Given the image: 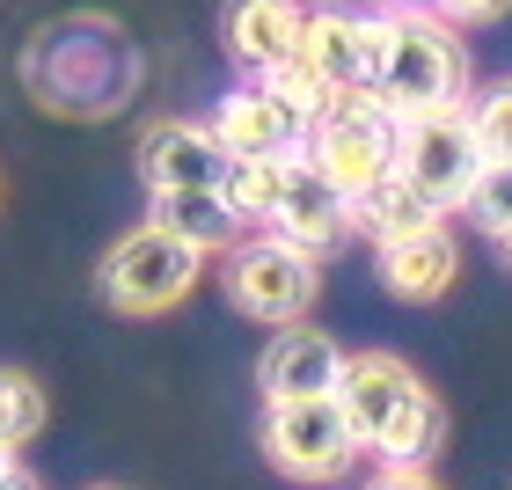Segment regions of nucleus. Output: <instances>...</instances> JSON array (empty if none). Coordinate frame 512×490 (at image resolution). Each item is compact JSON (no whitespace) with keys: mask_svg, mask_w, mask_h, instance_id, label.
<instances>
[{"mask_svg":"<svg viewBox=\"0 0 512 490\" xmlns=\"http://www.w3.org/2000/svg\"><path fill=\"white\" fill-rule=\"evenodd\" d=\"M0 490H44V483H37V476H30V469H22V461H15V469L0 476Z\"/></svg>","mask_w":512,"mask_h":490,"instance_id":"nucleus-23","label":"nucleus"},{"mask_svg":"<svg viewBox=\"0 0 512 490\" xmlns=\"http://www.w3.org/2000/svg\"><path fill=\"white\" fill-rule=\"evenodd\" d=\"M498 249H505V256H512V235H505V242H498Z\"/></svg>","mask_w":512,"mask_h":490,"instance_id":"nucleus-26","label":"nucleus"},{"mask_svg":"<svg viewBox=\"0 0 512 490\" xmlns=\"http://www.w3.org/2000/svg\"><path fill=\"white\" fill-rule=\"evenodd\" d=\"M300 22H308V0H227L220 8V44L242 74H271L300 52Z\"/></svg>","mask_w":512,"mask_h":490,"instance_id":"nucleus-14","label":"nucleus"},{"mask_svg":"<svg viewBox=\"0 0 512 490\" xmlns=\"http://www.w3.org/2000/svg\"><path fill=\"white\" fill-rule=\"evenodd\" d=\"M220 286L235 300V315L264 322V330H293V322H308L315 293H322V256L249 227V235L220 256Z\"/></svg>","mask_w":512,"mask_h":490,"instance_id":"nucleus-4","label":"nucleus"},{"mask_svg":"<svg viewBox=\"0 0 512 490\" xmlns=\"http://www.w3.org/2000/svg\"><path fill=\"white\" fill-rule=\"evenodd\" d=\"M154 227H169L176 242H191L205 264H213V256H227L235 249L249 227L235 220V205H227L220 191H154V213H147Z\"/></svg>","mask_w":512,"mask_h":490,"instance_id":"nucleus-16","label":"nucleus"},{"mask_svg":"<svg viewBox=\"0 0 512 490\" xmlns=\"http://www.w3.org/2000/svg\"><path fill=\"white\" fill-rule=\"evenodd\" d=\"M425 227H447V213H439L403 169H381L366 191H352V235H366L374 249L403 242V235H425Z\"/></svg>","mask_w":512,"mask_h":490,"instance_id":"nucleus-15","label":"nucleus"},{"mask_svg":"<svg viewBox=\"0 0 512 490\" xmlns=\"http://www.w3.org/2000/svg\"><path fill=\"white\" fill-rule=\"evenodd\" d=\"M374 30H381V66H374V96L395 125L410 118H447V110H469L476 96V66H469V44L461 30H447L432 8H374Z\"/></svg>","mask_w":512,"mask_h":490,"instance_id":"nucleus-2","label":"nucleus"},{"mask_svg":"<svg viewBox=\"0 0 512 490\" xmlns=\"http://www.w3.org/2000/svg\"><path fill=\"white\" fill-rule=\"evenodd\" d=\"M315 161L322 176L337 183L344 198L366 191L381 169H395V118L366 96V88H352V96H330L315 110V125H308V147H300Z\"/></svg>","mask_w":512,"mask_h":490,"instance_id":"nucleus-6","label":"nucleus"},{"mask_svg":"<svg viewBox=\"0 0 512 490\" xmlns=\"http://www.w3.org/2000/svg\"><path fill=\"white\" fill-rule=\"evenodd\" d=\"M388 8H432V0H388Z\"/></svg>","mask_w":512,"mask_h":490,"instance_id":"nucleus-24","label":"nucleus"},{"mask_svg":"<svg viewBox=\"0 0 512 490\" xmlns=\"http://www.w3.org/2000/svg\"><path fill=\"white\" fill-rule=\"evenodd\" d=\"M198 278H205V256H198L191 242H176L169 227L139 220V227H125V235L103 249L96 293H103L118 315H139V322H147V315L183 308V300L198 293Z\"/></svg>","mask_w":512,"mask_h":490,"instance_id":"nucleus-3","label":"nucleus"},{"mask_svg":"<svg viewBox=\"0 0 512 490\" xmlns=\"http://www.w3.org/2000/svg\"><path fill=\"white\" fill-rule=\"evenodd\" d=\"M44 417H52V403H44L37 373L0 366V447H8V454H22V447H30V439L44 432Z\"/></svg>","mask_w":512,"mask_h":490,"instance_id":"nucleus-17","label":"nucleus"},{"mask_svg":"<svg viewBox=\"0 0 512 490\" xmlns=\"http://www.w3.org/2000/svg\"><path fill=\"white\" fill-rule=\"evenodd\" d=\"M8 469H15V454H8V447H0V476H8Z\"/></svg>","mask_w":512,"mask_h":490,"instance_id":"nucleus-25","label":"nucleus"},{"mask_svg":"<svg viewBox=\"0 0 512 490\" xmlns=\"http://www.w3.org/2000/svg\"><path fill=\"white\" fill-rule=\"evenodd\" d=\"M300 59H308V74H315L322 88H330V96L374 88V66H381V30H374V8L315 0L308 22H300Z\"/></svg>","mask_w":512,"mask_h":490,"instance_id":"nucleus-8","label":"nucleus"},{"mask_svg":"<svg viewBox=\"0 0 512 490\" xmlns=\"http://www.w3.org/2000/svg\"><path fill=\"white\" fill-rule=\"evenodd\" d=\"M344 344L315 322H293V330H271L264 359H256V388H264V410L278 403H315V395H337L344 381Z\"/></svg>","mask_w":512,"mask_h":490,"instance_id":"nucleus-10","label":"nucleus"},{"mask_svg":"<svg viewBox=\"0 0 512 490\" xmlns=\"http://www.w3.org/2000/svg\"><path fill=\"white\" fill-rule=\"evenodd\" d=\"M227 147L205 118H154L139 132V183L154 191H220Z\"/></svg>","mask_w":512,"mask_h":490,"instance_id":"nucleus-11","label":"nucleus"},{"mask_svg":"<svg viewBox=\"0 0 512 490\" xmlns=\"http://www.w3.org/2000/svg\"><path fill=\"white\" fill-rule=\"evenodd\" d=\"M264 454H271V469L286 476V483H344L359 469V439L352 425H344V410H337V395H315V403H278L264 410Z\"/></svg>","mask_w":512,"mask_h":490,"instance_id":"nucleus-5","label":"nucleus"},{"mask_svg":"<svg viewBox=\"0 0 512 490\" xmlns=\"http://www.w3.org/2000/svg\"><path fill=\"white\" fill-rule=\"evenodd\" d=\"M491 242H505L512 235V161H483V176H476V191H469V205H461Z\"/></svg>","mask_w":512,"mask_h":490,"instance_id":"nucleus-19","label":"nucleus"},{"mask_svg":"<svg viewBox=\"0 0 512 490\" xmlns=\"http://www.w3.org/2000/svg\"><path fill=\"white\" fill-rule=\"evenodd\" d=\"M337 410L374 469H432L447 447V403L403 352H352L337 381Z\"/></svg>","mask_w":512,"mask_h":490,"instance_id":"nucleus-1","label":"nucleus"},{"mask_svg":"<svg viewBox=\"0 0 512 490\" xmlns=\"http://www.w3.org/2000/svg\"><path fill=\"white\" fill-rule=\"evenodd\" d=\"M256 81H264V88H271V96L286 103V110H300L308 125H315V110L330 103V88H322V81L308 74V59H300V52H293L286 66H271V74H256Z\"/></svg>","mask_w":512,"mask_h":490,"instance_id":"nucleus-20","label":"nucleus"},{"mask_svg":"<svg viewBox=\"0 0 512 490\" xmlns=\"http://www.w3.org/2000/svg\"><path fill=\"white\" fill-rule=\"evenodd\" d=\"M205 125L220 132L227 161H286V154L308 147V118H300V110H286L264 81L227 88V96L213 103V118H205Z\"/></svg>","mask_w":512,"mask_h":490,"instance_id":"nucleus-12","label":"nucleus"},{"mask_svg":"<svg viewBox=\"0 0 512 490\" xmlns=\"http://www.w3.org/2000/svg\"><path fill=\"white\" fill-rule=\"evenodd\" d=\"M359 490H447V483H439L432 469H374Z\"/></svg>","mask_w":512,"mask_h":490,"instance_id":"nucleus-22","label":"nucleus"},{"mask_svg":"<svg viewBox=\"0 0 512 490\" xmlns=\"http://www.w3.org/2000/svg\"><path fill=\"white\" fill-rule=\"evenodd\" d=\"M512 0H432V15L447 22V30H491V22H505Z\"/></svg>","mask_w":512,"mask_h":490,"instance_id":"nucleus-21","label":"nucleus"},{"mask_svg":"<svg viewBox=\"0 0 512 490\" xmlns=\"http://www.w3.org/2000/svg\"><path fill=\"white\" fill-rule=\"evenodd\" d=\"M264 235L308 249V256H330L337 242H352V198H344L308 154H293L286 176H278V205H271Z\"/></svg>","mask_w":512,"mask_h":490,"instance_id":"nucleus-9","label":"nucleus"},{"mask_svg":"<svg viewBox=\"0 0 512 490\" xmlns=\"http://www.w3.org/2000/svg\"><path fill=\"white\" fill-rule=\"evenodd\" d=\"M469 132H476L483 161H512V74L483 81L469 96Z\"/></svg>","mask_w":512,"mask_h":490,"instance_id":"nucleus-18","label":"nucleus"},{"mask_svg":"<svg viewBox=\"0 0 512 490\" xmlns=\"http://www.w3.org/2000/svg\"><path fill=\"white\" fill-rule=\"evenodd\" d=\"M103 490H110V483H103Z\"/></svg>","mask_w":512,"mask_h":490,"instance_id":"nucleus-27","label":"nucleus"},{"mask_svg":"<svg viewBox=\"0 0 512 490\" xmlns=\"http://www.w3.org/2000/svg\"><path fill=\"white\" fill-rule=\"evenodd\" d=\"M395 169H403L417 191H425L439 213H461L483 176V147L469 132V110H447V118H410L395 125Z\"/></svg>","mask_w":512,"mask_h":490,"instance_id":"nucleus-7","label":"nucleus"},{"mask_svg":"<svg viewBox=\"0 0 512 490\" xmlns=\"http://www.w3.org/2000/svg\"><path fill=\"white\" fill-rule=\"evenodd\" d=\"M374 278H381L388 300H403V308H432V300H447L454 278H461V242H454V227H425V235L381 242V249H374Z\"/></svg>","mask_w":512,"mask_h":490,"instance_id":"nucleus-13","label":"nucleus"}]
</instances>
